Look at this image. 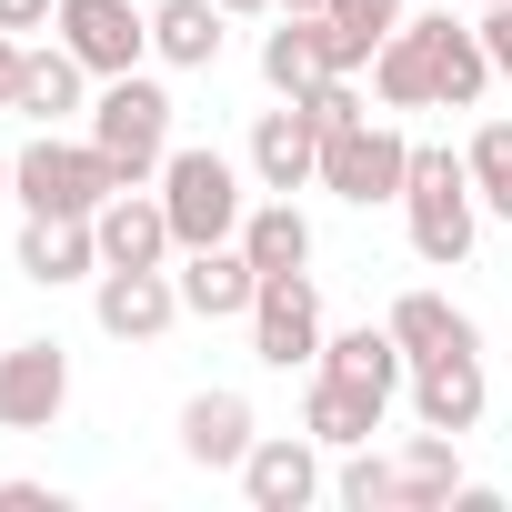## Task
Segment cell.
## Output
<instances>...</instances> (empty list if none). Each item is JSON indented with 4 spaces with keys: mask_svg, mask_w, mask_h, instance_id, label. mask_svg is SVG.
<instances>
[{
    "mask_svg": "<svg viewBox=\"0 0 512 512\" xmlns=\"http://www.w3.org/2000/svg\"><path fill=\"white\" fill-rule=\"evenodd\" d=\"M492 51H482V21H452V11H412L382 51H372V91L382 111H482L492 91Z\"/></svg>",
    "mask_w": 512,
    "mask_h": 512,
    "instance_id": "6da1fadb",
    "label": "cell"
},
{
    "mask_svg": "<svg viewBox=\"0 0 512 512\" xmlns=\"http://www.w3.org/2000/svg\"><path fill=\"white\" fill-rule=\"evenodd\" d=\"M402 221H412V251H422L432 272H462V262H472V241H482V191H472V161H462V151L412 141Z\"/></svg>",
    "mask_w": 512,
    "mask_h": 512,
    "instance_id": "7a4b0ae2",
    "label": "cell"
},
{
    "mask_svg": "<svg viewBox=\"0 0 512 512\" xmlns=\"http://www.w3.org/2000/svg\"><path fill=\"white\" fill-rule=\"evenodd\" d=\"M161 211H171V241L181 251H211V241H241V211H251V191H241V171L211 151V141H191V151H171L161 161Z\"/></svg>",
    "mask_w": 512,
    "mask_h": 512,
    "instance_id": "3957f363",
    "label": "cell"
},
{
    "mask_svg": "<svg viewBox=\"0 0 512 512\" xmlns=\"http://www.w3.org/2000/svg\"><path fill=\"white\" fill-rule=\"evenodd\" d=\"M111 191H131V181L111 171L101 141H51V131H41V141L11 151V201H21V211H71V221H91Z\"/></svg>",
    "mask_w": 512,
    "mask_h": 512,
    "instance_id": "277c9868",
    "label": "cell"
},
{
    "mask_svg": "<svg viewBox=\"0 0 512 512\" xmlns=\"http://www.w3.org/2000/svg\"><path fill=\"white\" fill-rule=\"evenodd\" d=\"M91 141L111 151L121 181H161V161H171V91H161L151 71L101 81V101H91Z\"/></svg>",
    "mask_w": 512,
    "mask_h": 512,
    "instance_id": "5b68a950",
    "label": "cell"
},
{
    "mask_svg": "<svg viewBox=\"0 0 512 512\" xmlns=\"http://www.w3.org/2000/svg\"><path fill=\"white\" fill-rule=\"evenodd\" d=\"M322 292L312 272H262V292H251V362H272V372H312L322 362Z\"/></svg>",
    "mask_w": 512,
    "mask_h": 512,
    "instance_id": "8992f818",
    "label": "cell"
},
{
    "mask_svg": "<svg viewBox=\"0 0 512 512\" xmlns=\"http://www.w3.org/2000/svg\"><path fill=\"white\" fill-rule=\"evenodd\" d=\"M402 181H412V141L392 131V121H352V131H332L322 141V191H342V201H402Z\"/></svg>",
    "mask_w": 512,
    "mask_h": 512,
    "instance_id": "52a82bcc",
    "label": "cell"
},
{
    "mask_svg": "<svg viewBox=\"0 0 512 512\" xmlns=\"http://www.w3.org/2000/svg\"><path fill=\"white\" fill-rule=\"evenodd\" d=\"M412 422L422 432H482V402H492V382H482V342H442V352H412Z\"/></svg>",
    "mask_w": 512,
    "mask_h": 512,
    "instance_id": "ba28073f",
    "label": "cell"
},
{
    "mask_svg": "<svg viewBox=\"0 0 512 512\" xmlns=\"http://www.w3.org/2000/svg\"><path fill=\"white\" fill-rule=\"evenodd\" d=\"M71 412V352L41 332V342H11L0 352V432H51Z\"/></svg>",
    "mask_w": 512,
    "mask_h": 512,
    "instance_id": "9c48e42d",
    "label": "cell"
},
{
    "mask_svg": "<svg viewBox=\"0 0 512 512\" xmlns=\"http://www.w3.org/2000/svg\"><path fill=\"white\" fill-rule=\"evenodd\" d=\"M51 31L81 51L91 81H121V71L151 61V11H131V0H61V21H51Z\"/></svg>",
    "mask_w": 512,
    "mask_h": 512,
    "instance_id": "30bf717a",
    "label": "cell"
},
{
    "mask_svg": "<svg viewBox=\"0 0 512 512\" xmlns=\"http://www.w3.org/2000/svg\"><path fill=\"white\" fill-rule=\"evenodd\" d=\"M91 231H101V272H161V262H181L171 211H161V191H151V181L111 191V201L91 211Z\"/></svg>",
    "mask_w": 512,
    "mask_h": 512,
    "instance_id": "8fae6325",
    "label": "cell"
},
{
    "mask_svg": "<svg viewBox=\"0 0 512 512\" xmlns=\"http://www.w3.org/2000/svg\"><path fill=\"white\" fill-rule=\"evenodd\" d=\"M241 492H251V512H312V502L332 492L322 442H312V432H262L251 462H241Z\"/></svg>",
    "mask_w": 512,
    "mask_h": 512,
    "instance_id": "7c38bea8",
    "label": "cell"
},
{
    "mask_svg": "<svg viewBox=\"0 0 512 512\" xmlns=\"http://www.w3.org/2000/svg\"><path fill=\"white\" fill-rule=\"evenodd\" d=\"M251 442H262V422H251V392L211 382V392L181 402V462H201V472H241Z\"/></svg>",
    "mask_w": 512,
    "mask_h": 512,
    "instance_id": "4fadbf2b",
    "label": "cell"
},
{
    "mask_svg": "<svg viewBox=\"0 0 512 512\" xmlns=\"http://www.w3.org/2000/svg\"><path fill=\"white\" fill-rule=\"evenodd\" d=\"M91 312H101L111 342H161V332L181 322V272H171V262H161V272H101V282H91Z\"/></svg>",
    "mask_w": 512,
    "mask_h": 512,
    "instance_id": "5bb4252c",
    "label": "cell"
},
{
    "mask_svg": "<svg viewBox=\"0 0 512 512\" xmlns=\"http://www.w3.org/2000/svg\"><path fill=\"white\" fill-rule=\"evenodd\" d=\"M21 282H41V292L101 282V231L71 221V211H31V221H21Z\"/></svg>",
    "mask_w": 512,
    "mask_h": 512,
    "instance_id": "9a60e30c",
    "label": "cell"
},
{
    "mask_svg": "<svg viewBox=\"0 0 512 512\" xmlns=\"http://www.w3.org/2000/svg\"><path fill=\"white\" fill-rule=\"evenodd\" d=\"M251 181H262V191H312L322 181V121L302 101H282V111L251 121Z\"/></svg>",
    "mask_w": 512,
    "mask_h": 512,
    "instance_id": "2e32d148",
    "label": "cell"
},
{
    "mask_svg": "<svg viewBox=\"0 0 512 512\" xmlns=\"http://www.w3.org/2000/svg\"><path fill=\"white\" fill-rule=\"evenodd\" d=\"M251 292H262V272H251L241 241L181 251V312H201V322H251Z\"/></svg>",
    "mask_w": 512,
    "mask_h": 512,
    "instance_id": "e0dca14e",
    "label": "cell"
},
{
    "mask_svg": "<svg viewBox=\"0 0 512 512\" xmlns=\"http://www.w3.org/2000/svg\"><path fill=\"white\" fill-rule=\"evenodd\" d=\"M312 372H332V382H352L362 402H382V412H392V402H402V382H412V352H402L392 332H372V322H362V332H332Z\"/></svg>",
    "mask_w": 512,
    "mask_h": 512,
    "instance_id": "ac0fdd59",
    "label": "cell"
},
{
    "mask_svg": "<svg viewBox=\"0 0 512 512\" xmlns=\"http://www.w3.org/2000/svg\"><path fill=\"white\" fill-rule=\"evenodd\" d=\"M342 71V51H332V11H312V21H272L262 31V81L282 91V101H302L312 81H332Z\"/></svg>",
    "mask_w": 512,
    "mask_h": 512,
    "instance_id": "d6986e66",
    "label": "cell"
},
{
    "mask_svg": "<svg viewBox=\"0 0 512 512\" xmlns=\"http://www.w3.org/2000/svg\"><path fill=\"white\" fill-rule=\"evenodd\" d=\"M462 492V442L452 432H412L392 452V512H452Z\"/></svg>",
    "mask_w": 512,
    "mask_h": 512,
    "instance_id": "ffe728a7",
    "label": "cell"
},
{
    "mask_svg": "<svg viewBox=\"0 0 512 512\" xmlns=\"http://www.w3.org/2000/svg\"><path fill=\"white\" fill-rule=\"evenodd\" d=\"M241 251H251V272H312V221L292 191H262L241 211Z\"/></svg>",
    "mask_w": 512,
    "mask_h": 512,
    "instance_id": "44dd1931",
    "label": "cell"
},
{
    "mask_svg": "<svg viewBox=\"0 0 512 512\" xmlns=\"http://www.w3.org/2000/svg\"><path fill=\"white\" fill-rule=\"evenodd\" d=\"M81 91H91V71H81V51H71V41H31V61H21V101H11V111L51 131L61 111H91Z\"/></svg>",
    "mask_w": 512,
    "mask_h": 512,
    "instance_id": "7402d4cb",
    "label": "cell"
},
{
    "mask_svg": "<svg viewBox=\"0 0 512 512\" xmlns=\"http://www.w3.org/2000/svg\"><path fill=\"white\" fill-rule=\"evenodd\" d=\"M221 31H231L221 0H161V11H151V61H171V71H211V61H221Z\"/></svg>",
    "mask_w": 512,
    "mask_h": 512,
    "instance_id": "603a6c76",
    "label": "cell"
},
{
    "mask_svg": "<svg viewBox=\"0 0 512 512\" xmlns=\"http://www.w3.org/2000/svg\"><path fill=\"white\" fill-rule=\"evenodd\" d=\"M302 432H312L322 452H352V442H372V432H382V402H362L352 382L312 372V392H302Z\"/></svg>",
    "mask_w": 512,
    "mask_h": 512,
    "instance_id": "cb8c5ba5",
    "label": "cell"
},
{
    "mask_svg": "<svg viewBox=\"0 0 512 512\" xmlns=\"http://www.w3.org/2000/svg\"><path fill=\"white\" fill-rule=\"evenodd\" d=\"M402 21H412V0H332V51H342V71H372V51H382Z\"/></svg>",
    "mask_w": 512,
    "mask_h": 512,
    "instance_id": "d4e9b609",
    "label": "cell"
},
{
    "mask_svg": "<svg viewBox=\"0 0 512 512\" xmlns=\"http://www.w3.org/2000/svg\"><path fill=\"white\" fill-rule=\"evenodd\" d=\"M382 332H392L402 352H442V342H482V332H472V322H462V312H452L442 292H402V302L382 312Z\"/></svg>",
    "mask_w": 512,
    "mask_h": 512,
    "instance_id": "484cf974",
    "label": "cell"
},
{
    "mask_svg": "<svg viewBox=\"0 0 512 512\" xmlns=\"http://www.w3.org/2000/svg\"><path fill=\"white\" fill-rule=\"evenodd\" d=\"M462 161H472L482 211H492V221H512V121H482V131L462 141Z\"/></svg>",
    "mask_w": 512,
    "mask_h": 512,
    "instance_id": "4316f807",
    "label": "cell"
},
{
    "mask_svg": "<svg viewBox=\"0 0 512 512\" xmlns=\"http://www.w3.org/2000/svg\"><path fill=\"white\" fill-rule=\"evenodd\" d=\"M332 492H342L352 512H392V462H382L372 442H352V462L332 472Z\"/></svg>",
    "mask_w": 512,
    "mask_h": 512,
    "instance_id": "83f0119b",
    "label": "cell"
},
{
    "mask_svg": "<svg viewBox=\"0 0 512 512\" xmlns=\"http://www.w3.org/2000/svg\"><path fill=\"white\" fill-rule=\"evenodd\" d=\"M302 111L322 121V141H332V131H352V121H362V91H352V71H332V81H312V91H302Z\"/></svg>",
    "mask_w": 512,
    "mask_h": 512,
    "instance_id": "f1b7e54d",
    "label": "cell"
},
{
    "mask_svg": "<svg viewBox=\"0 0 512 512\" xmlns=\"http://www.w3.org/2000/svg\"><path fill=\"white\" fill-rule=\"evenodd\" d=\"M482 51H492V71L512 81V0H492V11H482Z\"/></svg>",
    "mask_w": 512,
    "mask_h": 512,
    "instance_id": "f546056e",
    "label": "cell"
},
{
    "mask_svg": "<svg viewBox=\"0 0 512 512\" xmlns=\"http://www.w3.org/2000/svg\"><path fill=\"white\" fill-rule=\"evenodd\" d=\"M51 21H61V0H0V31H21V41L51 31Z\"/></svg>",
    "mask_w": 512,
    "mask_h": 512,
    "instance_id": "4dcf8cb0",
    "label": "cell"
},
{
    "mask_svg": "<svg viewBox=\"0 0 512 512\" xmlns=\"http://www.w3.org/2000/svg\"><path fill=\"white\" fill-rule=\"evenodd\" d=\"M21 61H31V41H21V31H0V111L21 101Z\"/></svg>",
    "mask_w": 512,
    "mask_h": 512,
    "instance_id": "1f68e13d",
    "label": "cell"
},
{
    "mask_svg": "<svg viewBox=\"0 0 512 512\" xmlns=\"http://www.w3.org/2000/svg\"><path fill=\"white\" fill-rule=\"evenodd\" d=\"M312 11H332V0H272V21H312Z\"/></svg>",
    "mask_w": 512,
    "mask_h": 512,
    "instance_id": "d6a6232c",
    "label": "cell"
},
{
    "mask_svg": "<svg viewBox=\"0 0 512 512\" xmlns=\"http://www.w3.org/2000/svg\"><path fill=\"white\" fill-rule=\"evenodd\" d=\"M221 11H231V21H251V11H272V0H221Z\"/></svg>",
    "mask_w": 512,
    "mask_h": 512,
    "instance_id": "836d02e7",
    "label": "cell"
},
{
    "mask_svg": "<svg viewBox=\"0 0 512 512\" xmlns=\"http://www.w3.org/2000/svg\"><path fill=\"white\" fill-rule=\"evenodd\" d=\"M0 201H11V151H0Z\"/></svg>",
    "mask_w": 512,
    "mask_h": 512,
    "instance_id": "e575fe53",
    "label": "cell"
},
{
    "mask_svg": "<svg viewBox=\"0 0 512 512\" xmlns=\"http://www.w3.org/2000/svg\"><path fill=\"white\" fill-rule=\"evenodd\" d=\"M462 11H492V0H462Z\"/></svg>",
    "mask_w": 512,
    "mask_h": 512,
    "instance_id": "d590c367",
    "label": "cell"
}]
</instances>
